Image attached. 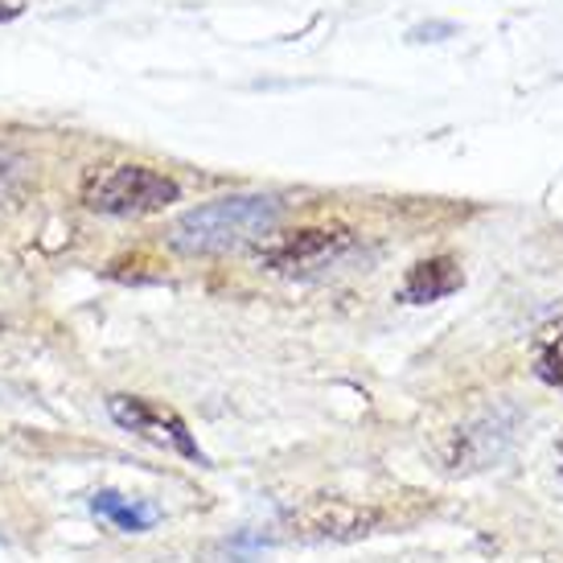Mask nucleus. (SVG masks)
I'll list each match as a JSON object with an SVG mask.
<instances>
[{
	"mask_svg": "<svg viewBox=\"0 0 563 563\" xmlns=\"http://www.w3.org/2000/svg\"><path fill=\"white\" fill-rule=\"evenodd\" d=\"M284 202L276 194H235L194 206L169 227V247L181 255H227L276 231Z\"/></svg>",
	"mask_w": 563,
	"mask_h": 563,
	"instance_id": "obj_1",
	"label": "nucleus"
},
{
	"mask_svg": "<svg viewBox=\"0 0 563 563\" xmlns=\"http://www.w3.org/2000/svg\"><path fill=\"white\" fill-rule=\"evenodd\" d=\"M79 202L103 219H144L181 202V186L148 165H103L82 177Z\"/></svg>",
	"mask_w": 563,
	"mask_h": 563,
	"instance_id": "obj_2",
	"label": "nucleus"
},
{
	"mask_svg": "<svg viewBox=\"0 0 563 563\" xmlns=\"http://www.w3.org/2000/svg\"><path fill=\"white\" fill-rule=\"evenodd\" d=\"M383 527L378 506H362L350 498H313L300 501L280 518V539L297 543H350L362 534H375Z\"/></svg>",
	"mask_w": 563,
	"mask_h": 563,
	"instance_id": "obj_3",
	"label": "nucleus"
},
{
	"mask_svg": "<svg viewBox=\"0 0 563 563\" xmlns=\"http://www.w3.org/2000/svg\"><path fill=\"white\" fill-rule=\"evenodd\" d=\"M108 416L124 432H132V437H141L148 444H157V449H169V453L186 456V461L206 465L202 444L194 440V432H189V423L181 420L177 407L148 399V395H108Z\"/></svg>",
	"mask_w": 563,
	"mask_h": 563,
	"instance_id": "obj_4",
	"label": "nucleus"
},
{
	"mask_svg": "<svg viewBox=\"0 0 563 563\" xmlns=\"http://www.w3.org/2000/svg\"><path fill=\"white\" fill-rule=\"evenodd\" d=\"M350 247V231L345 227H305L292 235H280L260 247V260L272 272H309L317 264L338 260Z\"/></svg>",
	"mask_w": 563,
	"mask_h": 563,
	"instance_id": "obj_5",
	"label": "nucleus"
},
{
	"mask_svg": "<svg viewBox=\"0 0 563 563\" xmlns=\"http://www.w3.org/2000/svg\"><path fill=\"white\" fill-rule=\"evenodd\" d=\"M461 284H465V272H461L453 255H432V260H420L404 276L399 300H407V305H437V300L461 292Z\"/></svg>",
	"mask_w": 563,
	"mask_h": 563,
	"instance_id": "obj_6",
	"label": "nucleus"
},
{
	"mask_svg": "<svg viewBox=\"0 0 563 563\" xmlns=\"http://www.w3.org/2000/svg\"><path fill=\"white\" fill-rule=\"evenodd\" d=\"M91 510H95V518H103L108 527H115V531H124V534L153 531L161 518L157 506L132 501V498H124V494H115V489H99V494L91 498Z\"/></svg>",
	"mask_w": 563,
	"mask_h": 563,
	"instance_id": "obj_7",
	"label": "nucleus"
},
{
	"mask_svg": "<svg viewBox=\"0 0 563 563\" xmlns=\"http://www.w3.org/2000/svg\"><path fill=\"white\" fill-rule=\"evenodd\" d=\"M531 366L551 391H563V317L539 329L534 350H531Z\"/></svg>",
	"mask_w": 563,
	"mask_h": 563,
	"instance_id": "obj_8",
	"label": "nucleus"
},
{
	"mask_svg": "<svg viewBox=\"0 0 563 563\" xmlns=\"http://www.w3.org/2000/svg\"><path fill=\"white\" fill-rule=\"evenodd\" d=\"M560 473H563V444H560Z\"/></svg>",
	"mask_w": 563,
	"mask_h": 563,
	"instance_id": "obj_9",
	"label": "nucleus"
},
{
	"mask_svg": "<svg viewBox=\"0 0 563 563\" xmlns=\"http://www.w3.org/2000/svg\"><path fill=\"white\" fill-rule=\"evenodd\" d=\"M0 181H4V161H0Z\"/></svg>",
	"mask_w": 563,
	"mask_h": 563,
	"instance_id": "obj_10",
	"label": "nucleus"
}]
</instances>
